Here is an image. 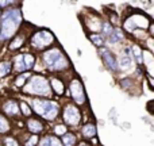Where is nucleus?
I'll return each mask as SVG.
<instances>
[{"label": "nucleus", "mask_w": 154, "mask_h": 146, "mask_svg": "<svg viewBox=\"0 0 154 146\" xmlns=\"http://www.w3.org/2000/svg\"><path fill=\"white\" fill-rule=\"evenodd\" d=\"M20 23V12L18 10H10L3 15L2 19V33L0 38H8L15 33Z\"/></svg>", "instance_id": "f257e3e1"}, {"label": "nucleus", "mask_w": 154, "mask_h": 146, "mask_svg": "<svg viewBox=\"0 0 154 146\" xmlns=\"http://www.w3.org/2000/svg\"><path fill=\"white\" fill-rule=\"evenodd\" d=\"M34 108L38 114H41L42 116L48 118V119H54L58 112V106L53 101H46V100H34Z\"/></svg>", "instance_id": "f03ea898"}, {"label": "nucleus", "mask_w": 154, "mask_h": 146, "mask_svg": "<svg viewBox=\"0 0 154 146\" xmlns=\"http://www.w3.org/2000/svg\"><path fill=\"white\" fill-rule=\"evenodd\" d=\"M45 61H46V64H48L50 68H53V69H62V68H65L68 65L65 57L62 56V53L60 50H57V49H53V50H50V51H46Z\"/></svg>", "instance_id": "7ed1b4c3"}, {"label": "nucleus", "mask_w": 154, "mask_h": 146, "mask_svg": "<svg viewBox=\"0 0 154 146\" xmlns=\"http://www.w3.org/2000/svg\"><path fill=\"white\" fill-rule=\"evenodd\" d=\"M26 91L32 92V93H38V95H46V93H49L48 81L41 76H35V77H32V79L30 80V82L27 84Z\"/></svg>", "instance_id": "20e7f679"}, {"label": "nucleus", "mask_w": 154, "mask_h": 146, "mask_svg": "<svg viewBox=\"0 0 154 146\" xmlns=\"http://www.w3.org/2000/svg\"><path fill=\"white\" fill-rule=\"evenodd\" d=\"M51 41H53V35L49 31H39L32 37V45L35 48H43V46L50 45Z\"/></svg>", "instance_id": "39448f33"}, {"label": "nucleus", "mask_w": 154, "mask_h": 146, "mask_svg": "<svg viewBox=\"0 0 154 146\" xmlns=\"http://www.w3.org/2000/svg\"><path fill=\"white\" fill-rule=\"evenodd\" d=\"M16 65V70H27L30 68H32V64H34V57L30 56V54H22V56H18L15 60Z\"/></svg>", "instance_id": "423d86ee"}, {"label": "nucleus", "mask_w": 154, "mask_h": 146, "mask_svg": "<svg viewBox=\"0 0 154 146\" xmlns=\"http://www.w3.org/2000/svg\"><path fill=\"white\" fill-rule=\"evenodd\" d=\"M64 118L66 120V123H69V125H77L80 122V112L76 107L68 106L64 111Z\"/></svg>", "instance_id": "0eeeda50"}, {"label": "nucleus", "mask_w": 154, "mask_h": 146, "mask_svg": "<svg viewBox=\"0 0 154 146\" xmlns=\"http://www.w3.org/2000/svg\"><path fill=\"white\" fill-rule=\"evenodd\" d=\"M70 91H72V95L73 98H75V100L77 103H84L85 98H84V91H82V87H81V82L75 80V81L72 82V85H70Z\"/></svg>", "instance_id": "6e6552de"}, {"label": "nucleus", "mask_w": 154, "mask_h": 146, "mask_svg": "<svg viewBox=\"0 0 154 146\" xmlns=\"http://www.w3.org/2000/svg\"><path fill=\"white\" fill-rule=\"evenodd\" d=\"M103 58H104V61L107 62V65H108V67L111 68V69H116V64H115L114 57H112L107 50H104V51H103Z\"/></svg>", "instance_id": "1a4fd4ad"}, {"label": "nucleus", "mask_w": 154, "mask_h": 146, "mask_svg": "<svg viewBox=\"0 0 154 146\" xmlns=\"http://www.w3.org/2000/svg\"><path fill=\"white\" fill-rule=\"evenodd\" d=\"M4 111L7 112V114H10V115L16 114V112H18L16 103H15V101H7V103L4 104Z\"/></svg>", "instance_id": "9d476101"}, {"label": "nucleus", "mask_w": 154, "mask_h": 146, "mask_svg": "<svg viewBox=\"0 0 154 146\" xmlns=\"http://www.w3.org/2000/svg\"><path fill=\"white\" fill-rule=\"evenodd\" d=\"M29 129L32 131V133H39V131H42V125H41L38 120H30L29 122Z\"/></svg>", "instance_id": "9b49d317"}, {"label": "nucleus", "mask_w": 154, "mask_h": 146, "mask_svg": "<svg viewBox=\"0 0 154 146\" xmlns=\"http://www.w3.org/2000/svg\"><path fill=\"white\" fill-rule=\"evenodd\" d=\"M82 133H84L85 137H93L96 134V129L93 125H87L84 129H82Z\"/></svg>", "instance_id": "f8f14e48"}, {"label": "nucleus", "mask_w": 154, "mask_h": 146, "mask_svg": "<svg viewBox=\"0 0 154 146\" xmlns=\"http://www.w3.org/2000/svg\"><path fill=\"white\" fill-rule=\"evenodd\" d=\"M120 67H122V69H128V68L131 67V60L128 56H123L120 57Z\"/></svg>", "instance_id": "ddd939ff"}, {"label": "nucleus", "mask_w": 154, "mask_h": 146, "mask_svg": "<svg viewBox=\"0 0 154 146\" xmlns=\"http://www.w3.org/2000/svg\"><path fill=\"white\" fill-rule=\"evenodd\" d=\"M64 144H65V146H73L75 145V137H73V134H69V133L64 134Z\"/></svg>", "instance_id": "4468645a"}, {"label": "nucleus", "mask_w": 154, "mask_h": 146, "mask_svg": "<svg viewBox=\"0 0 154 146\" xmlns=\"http://www.w3.org/2000/svg\"><path fill=\"white\" fill-rule=\"evenodd\" d=\"M11 69V65L8 62H2L0 64V76H5Z\"/></svg>", "instance_id": "2eb2a0df"}, {"label": "nucleus", "mask_w": 154, "mask_h": 146, "mask_svg": "<svg viewBox=\"0 0 154 146\" xmlns=\"http://www.w3.org/2000/svg\"><path fill=\"white\" fill-rule=\"evenodd\" d=\"M120 38H122V33L119 31V30H115V31L111 33V35H109V42H116V41H119Z\"/></svg>", "instance_id": "dca6fc26"}, {"label": "nucleus", "mask_w": 154, "mask_h": 146, "mask_svg": "<svg viewBox=\"0 0 154 146\" xmlns=\"http://www.w3.org/2000/svg\"><path fill=\"white\" fill-rule=\"evenodd\" d=\"M51 84H53L54 89L57 91V93H60V95H61V93L64 92V88H62L61 81H58V80H53V81H51Z\"/></svg>", "instance_id": "f3484780"}, {"label": "nucleus", "mask_w": 154, "mask_h": 146, "mask_svg": "<svg viewBox=\"0 0 154 146\" xmlns=\"http://www.w3.org/2000/svg\"><path fill=\"white\" fill-rule=\"evenodd\" d=\"M133 51H134V56H135L137 60H138V62H139V64H142V61H143V60H142V51H141V49H139L138 46H134Z\"/></svg>", "instance_id": "a211bd4d"}, {"label": "nucleus", "mask_w": 154, "mask_h": 146, "mask_svg": "<svg viewBox=\"0 0 154 146\" xmlns=\"http://www.w3.org/2000/svg\"><path fill=\"white\" fill-rule=\"evenodd\" d=\"M8 130V123L3 116H0V133H5Z\"/></svg>", "instance_id": "6ab92c4d"}, {"label": "nucleus", "mask_w": 154, "mask_h": 146, "mask_svg": "<svg viewBox=\"0 0 154 146\" xmlns=\"http://www.w3.org/2000/svg\"><path fill=\"white\" fill-rule=\"evenodd\" d=\"M91 41H93L95 45H103V38L99 37V35H91Z\"/></svg>", "instance_id": "aec40b11"}, {"label": "nucleus", "mask_w": 154, "mask_h": 146, "mask_svg": "<svg viewBox=\"0 0 154 146\" xmlns=\"http://www.w3.org/2000/svg\"><path fill=\"white\" fill-rule=\"evenodd\" d=\"M49 146H61V142L57 138H49Z\"/></svg>", "instance_id": "412c9836"}, {"label": "nucleus", "mask_w": 154, "mask_h": 146, "mask_svg": "<svg viewBox=\"0 0 154 146\" xmlns=\"http://www.w3.org/2000/svg\"><path fill=\"white\" fill-rule=\"evenodd\" d=\"M37 142H38V138H37V135H34V137H31V138H30V141L26 144V146H35Z\"/></svg>", "instance_id": "4be33fe9"}, {"label": "nucleus", "mask_w": 154, "mask_h": 146, "mask_svg": "<svg viewBox=\"0 0 154 146\" xmlns=\"http://www.w3.org/2000/svg\"><path fill=\"white\" fill-rule=\"evenodd\" d=\"M5 144H7V146H19L18 142L14 141L12 138H7V139H5Z\"/></svg>", "instance_id": "5701e85b"}, {"label": "nucleus", "mask_w": 154, "mask_h": 146, "mask_svg": "<svg viewBox=\"0 0 154 146\" xmlns=\"http://www.w3.org/2000/svg\"><path fill=\"white\" fill-rule=\"evenodd\" d=\"M29 76V74H22L20 77H19L18 80H16V85H19V87H20L22 84H23V81H24V79H26V77Z\"/></svg>", "instance_id": "b1692460"}, {"label": "nucleus", "mask_w": 154, "mask_h": 146, "mask_svg": "<svg viewBox=\"0 0 154 146\" xmlns=\"http://www.w3.org/2000/svg\"><path fill=\"white\" fill-rule=\"evenodd\" d=\"M22 111H23L24 112V114H26V115H30V112H31V111H30V110H29V107H27V104L26 103H22Z\"/></svg>", "instance_id": "393cba45"}, {"label": "nucleus", "mask_w": 154, "mask_h": 146, "mask_svg": "<svg viewBox=\"0 0 154 146\" xmlns=\"http://www.w3.org/2000/svg\"><path fill=\"white\" fill-rule=\"evenodd\" d=\"M65 131H66V129H65L64 126H57L56 127V133L57 134H65Z\"/></svg>", "instance_id": "a878e982"}, {"label": "nucleus", "mask_w": 154, "mask_h": 146, "mask_svg": "<svg viewBox=\"0 0 154 146\" xmlns=\"http://www.w3.org/2000/svg\"><path fill=\"white\" fill-rule=\"evenodd\" d=\"M103 27H104V33H106L107 35H111V33H112V29H111V27H109V24H107V23H106V24H104Z\"/></svg>", "instance_id": "bb28decb"}, {"label": "nucleus", "mask_w": 154, "mask_h": 146, "mask_svg": "<svg viewBox=\"0 0 154 146\" xmlns=\"http://www.w3.org/2000/svg\"><path fill=\"white\" fill-rule=\"evenodd\" d=\"M20 43H22V41H20V39H16V41H15V43H12V45H11V49H16L18 46H20Z\"/></svg>", "instance_id": "cd10ccee"}, {"label": "nucleus", "mask_w": 154, "mask_h": 146, "mask_svg": "<svg viewBox=\"0 0 154 146\" xmlns=\"http://www.w3.org/2000/svg\"><path fill=\"white\" fill-rule=\"evenodd\" d=\"M41 146H49V138H43L41 142Z\"/></svg>", "instance_id": "c85d7f7f"}]
</instances>
